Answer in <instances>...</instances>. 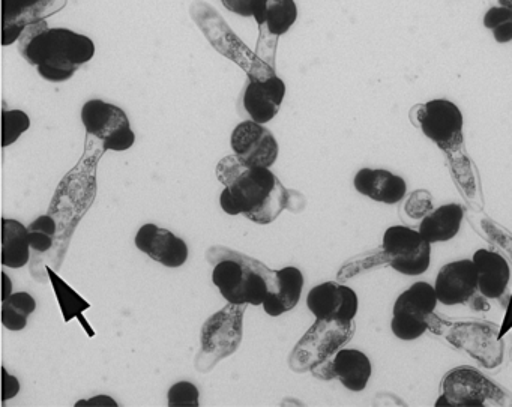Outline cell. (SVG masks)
I'll return each mask as SVG.
<instances>
[{
    "mask_svg": "<svg viewBox=\"0 0 512 407\" xmlns=\"http://www.w3.org/2000/svg\"><path fill=\"white\" fill-rule=\"evenodd\" d=\"M206 259L214 265L212 283L227 302L256 307L280 289L278 271L241 251L217 245L209 248Z\"/></svg>",
    "mask_w": 512,
    "mask_h": 407,
    "instance_id": "1",
    "label": "cell"
},
{
    "mask_svg": "<svg viewBox=\"0 0 512 407\" xmlns=\"http://www.w3.org/2000/svg\"><path fill=\"white\" fill-rule=\"evenodd\" d=\"M224 185L220 206L227 215H247L257 211L268 199L280 179L268 167H251L238 155L224 157L215 169Z\"/></svg>",
    "mask_w": 512,
    "mask_h": 407,
    "instance_id": "2",
    "label": "cell"
},
{
    "mask_svg": "<svg viewBox=\"0 0 512 407\" xmlns=\"http://www.w3.org/2000/svg\"><path fill=\"white\" fill-rule=\"evenodd\" d=\"M248 305L227 302L226 307L212 314L200 332V352L196 368L208 373L218 362L232 356L239 349L244 337V314Z\"/></svg>",
    "mask_w": 512,
    "mask_h": 407,
    "instance_id": "3",
    "label": "cell"
},
{
    "mask_svg": "<svg viewBox=\"0 0 512 407\" xmlns=\"http://www.w3.org/2000/svg\"><path fill=\"white\" fill-rule=\"evenodd\" d=\"M355 322L343 320L316 319L313 326L302 335L301 340L293 347L289 356V367L295 373H307L320 362L335 356L338 350L343 349L353 335H355Z\"/></svg>",
    "mask_w": 512,
    "mask_h": 407,
    "instance_id": "4",
    "label": "cell"
},
{
    "mask_svg": "<svg viewBox=\"0 0 512 407\" xmlns=\"http://www.w3.org/2000/svg\"><path fill=\"white\" fill-rule=\"evenodd\" d=\"M511 404L509 395L470 365L452 368L442 379V395L436 406L484 407Z\"/></svg>",
    "mask_w": 512,
    "mask_h": 407,
    "instance_id": "5",
    "label": "cell"
},
{
    "mask_svg": "<svg viewBox=\"0 0 512 407\" xmlns=\"http://www.w3.org/2000/svg\"><path fill=\"white\" fill-rule=\"evenodd\" d=\"M439 299L434 284L416 281L395 299L392 307L391 331L398 340L413 341L427 332Z\"/></svg>",
    "mask_w": 512,
    "mask_h": 407,
    "instance_id": "6",
    "label": "cell"
},
{
    "mask_svg": "<svg viewBox=\"0 0 512 407\" xmlns=\"http://www.w3.org/2000/svg\"><path fill=\"white\" fill-rule=\"evenodd\" d=\"M434 332L442 334L449 344L466 352L482 367L496 368L503 362L505 346H503L499 328L494 323H445L443 328L436 329Z\"/></svg>",
    "mask_w": 512,
    "mask_h": 407,
    "instance_id": "7",
    "label": "cell"
},
{
    "mask_svg": "<svg viewBox=\"0 0 512 407\" xmlns=\"http://www.w3.org/2000/svg\"><path fill=\"white\" fill-rule=\"evenodd\" d=\"M382 253L394 271L407 277H418L431 265V244L419 230L397 224L383 233Z\"/></svg>",
    "mask_w": 512,
    "mask_h": 407,
    "instance_id": "8",
    "label": "cell"
},
{
    "mask_svg": "<svg viewBox=\"0 0 512 407\" xmlns=\"http://www.w3.org/2000/svg\"><path fill=\"white\" fill-rule=\"evenodd\" d=\"M95 52L94 41L86 35L65 28H49L29 44L23 58L34 67L46 61L71 62L82 67L92 61Z\"/></svg>",
    "mask_w": 512,
    "mask_h": 407,
    "instance_id": "9",
    "label": "cell"
},
{
    "mask_svg": "<svg viewBox=\"0 0 512 407\" xmlns=\"http://www.w3.org/2000/svg\"><path fill=\"white\" fill-rule=\"evenodd\" d=\"M82 122L88 134L103 142L106 151H128L136 143L127 113L115 104L89 100L82 107Z\"/></svg>",
    "mask_w": 512,
    "mask_h": 407,
    "instance_id": "10",
    "label": "cell"
},
{
    "mask_svg": "<svg viewBox=\"0 0 512 407\" xmlns=\"http://www.w3.org/2000/svg\"><path fill=\"white\" fill-rule=\"evenodd\" d=\"M416 124L443 151H454L463 143V113L457 104L445 98H434L418 106Z\"/></svg>",
    "mask_w": 512,
    "mask_h": 407,
    "instance_id": "11",
    "label": "cell"
},
{
    "mask_svg": "<svg viewBox=\"0 0 512 407\" xmlns=\"http://www.w3.org/2000/svg\"><path fill=\"white\" fill-rule=\"evenodd\" d=\"M230 145L233 154L251 167L271 169L280 154V146L274 134L265 125L254 121L241 122L233 130Z\"/></svg>",
    "mask_w": 512,
    "mask_h": 407,
    "instance_id": "12",
    "label": "cell"
},
{
    "mask_svg": "<svg viewBox=\"0 0 512 407\" xmlns=\"http://www.w3.org/2000/svg\"><path fill=\"white\" fill-rule=\"evenodd\" d=\"M307 307L316 319L352 322L359 310L358 293L346 284L326 281L308 292Z\"/></svg>",
    "mask_w": 512,
    "mask_h": 407,
    "instance_id": "13",
    "label": "cell"
},
{
    "mask_svg": "<svg viewBox=\"0 0 512 407\" xmlns=\"http://www.w3.org/2000/svg\"><path fill=\"white\" fill-rule=\"evenodd\" d=\"M439 304H466L478 292V271L472 259L454 260L442 266L434 281Z\"/></svg>",
    "mask_w": 512,
    "mask_h": 407,
    "instance_id": "14",
    "label": "cell"
},
{
    "mask_svg": "<svg viewBox=\"0 0 512 407\" xmlns=\"http://www.w3.org/2000/svg\"><path fill=\"white\" fill-rule=\"evenodd\" d=\"M134 244L137 250L166 268H181L190 254L184 239L176 236L172 230L164 229L157 224H145L140 227Z\"/></svg>",
    "mask_w": 512,
    "mask_h": 407,
    "instance_id": "15",
    "label": "cell"
},
{
    "mask_svg": "<svg viewBox=\"0 0 512 407\" xmlns=\"http://www.w3.org/2000/svg\"><path fill=\"white\" fill-rule=\"evenodd\" d=\"M286 97V85L280 77H266L263 80H251L244 92V109L251 121L268 124L280 112Z\"/></svg>",
    "mask_w": 512,
    "mask_h": 407,
    "instance_id": "16",
    "label": "cell"
},
{
    "mask_svg": "<svg viewBox=\"0 0 512 407\" xmlns=\"http://www.w3.org/2000/svg\"><path fill=\"white\" fill-rule=\"evenodd\" d=\"M353 185L361 196L383 205H397L407 193L404 178L385 169H361Z\"/></svg>",
    "mask_w": 512,
    "mask_h": 407,
    "instance_id": "17",
    "label": "cell"
},
{
    "mask_svg": "<svg viewBox=\"0 0 512 407\" xmlns=\"http://www.w3.org/2000/svg\"><path fill=\"white\" fill-rule=\"evenodd\" d=\"M478 271V292L487 299H499L508 289L511 266L502 254L479 248L473 253Z\"/></svg>",
    "mask_w": 512,
    "mask_h": 407,
    "instance_id": "18",
    "label": "cell"
},
{
    "mask_svg": "<svg viewBox=\"0 0 512 407\" xmlns=\"http://www.w3.org/2000/svg\"><path fill=\"white\" fill-rule=\"evenodd\" d=\"M335 379L340 380L344 388L352 392H361L367 388L373 374L370 358L358 349L343 347L332 359Z\"/></svg>",
    "mask_w": 512,
    "mask_h": 407,
    "instance_id": "19",
    "label": "cell"
},
{
    "mask_svg": "<svg viewBox=\"0 0 512 407\" xmlns=\"http://www.w3.org/2000/svg\"><path fill=\"white\" fill-rule=\"evenodd\" d=\"M463 220V206L458 203H446L434 209L431 214L425 215L418 230L431 245L440 244L451 241L458 235Z\"/></svg>",
    "mask_w": 512,
    "mask_h": 407,
    "instance_id": "20",
    "label": "cell"
},
{
    "mask_svg": "<svg viewBox=\"0 0 512 407\" xmlns=\"http://www.w3.org/2000/svg\"><path fill=\"white\" fill-rule=\"evenodd\" d=\"M280 275V289L275 293H269L263 302V310L268 316H283L287 311L293 310L301 301L304 290V274L296 266H286L278 269Z\"/></svg>",
    "mask_w": 512,
    "mask_h": 407,
    "instance_id": "21",
    "label": "cell"
},
{
    "mask_svg": "<svg viewBox=\"0 0 512 407\" xmlns=\"http://www.w3.org/2000/svg\"><path fill=\"white\" fill-rule=\"evenodd\" d=\"M31 248L28 227L13 218H2V265L25 268L31 259Z\"/></svg>",
    "mask_w": 512,
    "mask_h": 407,
    "instance_id": "22",
    "label": "cell"
},
{
    "mask_svg": "<svg viewBox=\"0 0 512 407\" xmlns=\"http://www.w3.org/2000/svg\"><path fill=\"white\" fill-rule=\"evenodd\" d=\"M254 20L275 37L287 34L298 20L295 0H257Z\"/></svg>",
    "mask_w": 512,
    "mask_h": 407,
    "instance_id": "23",
    "label": "cell"
},
{
    "mask_svg": "<svg viewBox=\"0 0 512 407\" xmlns=\"http://www.w3.org/2000/svg\"><path fill=\"white\" fill-rule=\"evenodd\" d=\"M37 308L34 296L26 292L13 293L2 301V323L8 331H23Z\"/></svg>",
    "mask_w": 512,
    "mask_h": 407,
    "instance_id": "24",
    "label": "cell"
},
{
    "mask_svg": "<svg viewBox=\"0 0 512 407\" xmlns=\"http://www.w3.org/2000/svg\"><path fill=\"white\" fill-rule=\"evenodd\" d=\"M47 274H49L50 281H52L65 322H70L74 317L82 316L83 311L91 307L89 302L85 301L76 290L71 289L53 269L47 268Z\"/></svg>",
    "mask_w": 512,
    "mask_h": 407,
    "instance_id": "25",
    "label": "cell"
},
{
    "mask_svg": "<svg viewBox=\"0 0 512 407\" xmlns=\"http://www.w3.org/2000/svg\"><path fill=\"white\" fill-rule=\"evenodd\" d=\"M287 203H289V193H287L281 181H278L266 202L257 211L245 215V218L253 221V223L266 226V224L274 223L283 214L284 209L287 208Z\"/></svg>",
    "mask_w": 512,
    "mask_h": 407,
    "instance_id": "26",
    "label": "cell"
},
{
    "mask_svg": "<svg viewBox=\"0 0 512 407\" xmlns=\"http://www.w3.org/2000/svg\"><path fill=\"white\" fill-rule=\"evenodd\" d=\"M484 28L493 32L494 41L499 44L512 41V8L493 7L485 13Z\"/></svg>",
    "mask_w": 512,
    "mask_h": 407,
    "instance_id": "27",
    "label": "cell"
},
{
    "mask_svg": "<svg viewBox=\"0 0 512 407\" xmlns=\"http://www.w3.org/2000/svg\"><path fill=\"white\" fill-rule=\"evenodd\" d=\"M28 230L32 250L37 253H47L53 247V239L58 232V226H56L55 218L50 215H41L34 223H31Z\"/></svg>",
    "mask_w": 512,
    "mask_h": 407,
    "instance_id": "28",
    "label": "cell"
},
{
    "mask_svg": "<svg viewBox=\"0 0 512 407\" xmlns=\"http://www.w3.org/2000/svg\"><path fill=\"white\" fill-rule=\"evenodd\" d=\"M31 128V118L23 110L2 112V146L10 148Z\"/></svg>",
    "mask_w": 512,
    "mask_h": 407,
    "instance_id": "29",
    "label": "cell"
},
{
    "mask_svg": "<svg viewBox=\"0 0 512 407\" xmlns=\"http://www.w3.org/2000/svg\"><path fill=\"white\" fill-rule=\"evenodd\" d=\"M199 398V389L187 380L176 382L167 392V404L170 407H199Z\"/></svg>",
    "mask_w": 512,
    "mask_h": 407,
    "instance_id": "30",
    "label": "cell"
},
{
    "mask_svg": "<svg viewBox=\"0 0 512 407\" xmlns=\"http://www.w3.org/2000/svg\"><path fill=\"white\" fill-rule=\"evenodd\" d=\"M79 65L71 62L46 61L38 65V74L47 82L64 83L70 80L79 70Z\"/></svg>",
    "mask_w": 512,
    "mask_h": 407,
    "instance_id": "31",
    "label": "cell"
},
{
    "mask_svg": "<svg viewBox=\"0 0 512 407\" xmlns=\"http://www.w3.org/2000/svg\"><path fill=\"white\" fill-rule=\"evenodd\" d=\"M38 4L40 0H2V20L14 19L29 13Z\"/></svg>",
    "mask_w": 512,
    "mask_h": 407,
    "instance_id": "32",
    "label": "cell"
},
{
    "mask_svg": "<svg viewBox=\"0 0 512 407\" xmlns=\"http://www.w3.org/2000/svg\"><path fill=\"white\" fill-rule=\"evenodd\" d=\"M47 29H49V25H47V22L44 19L34 20V22L29 23V25L26 26L25 31H23V34L20 35L19 41H17V43H19L20 55H25L29 44H31L35 38L40 37V35L43 34V32H46Z\"/></svg>",
    "mask_w": 512,
    "mask_h": 407,
    "instance_id": "33",
    "label": "cell"
},
{
    "mask_svg": "<svg viewBox=\"0 0 512 407\" xmlns=\"http://www.w3.org/2000/svg\"><path fill=\"white\" fill-rule=\"evenodd\" d=\"M223 7L230 13L241 17H254L257 0H220Z\"/></svg>",
    "mask_w": 512,
    "mask_h": 407,
    "instance_id": "34",
    "label": "cell"
},
{
    "mask_svg": "<svg viewBox=\"0 0 512 407\" xmlns=\"http://www.w3.org/2000/svg\"><path fill=\"white\" fill-rule=\"evenodd\" d=\"M20 392V382L14 374L8 373L7 368L2 367V403L13 400Z\"/></svg>",
    "mask_w": 512,
    "mask_h": 407,
    "instance_id": "35",
    "label": "cell"
},
{
    "mask_svg": "<svg viewBox=\"0 0 512 407\" xmlns=\"http://www.w3.org/2000/svg\"><path fill=\"white\" fill-rule=\"evenodd\" d=\"M118 407V401L110 395H95V397L88 398V400H79L76 407Z\"/></svg>",
    "mask_w": 512,
    "mask_h": 407,
    "instance_id": "36",
    "label": "cell"
},
{
    "mask_svg": "<svg viewBox=\"0 0 512 407\" xmlns=\"http://www.w3.org/2000/svg\"><path fill=\"white\" fill-rule=\"evenodd\" d=\"M332 358L326 359V361L320 362L316 367L311 368L310 373L313 374L316 379L320 380H332L335 379L334 367H332Z\"/></svg>",
    "mask_w": 512,
    "mask_h": 407,
    "instance_id": "37",
    "label": "cell"
},
{
    "mask_svg": "<svg viewBox=\"0 0 512 407\" xmlns=\"http://www.w3.org/2000/svg\"><path fill=\"white\" fill-rule=\"evenodd\" d=\"M2 287H4V290H2V301H5V299L13 295V281L8 277L7 272H2Z\"/></svg>",
    "mask_w": 512,
    "mask_h": 407,
    "instance_id": "38",
    "label": "cell"
}]
</instances>
